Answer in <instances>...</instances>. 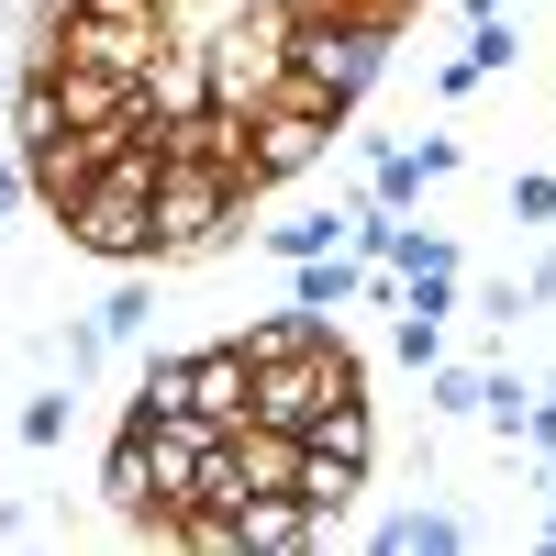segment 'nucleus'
<instances>
[{
    "label": "nucleus",
    "mask_w": 556,
    "mask_h": 556,
    "mask_svg": "<svg viewBox=\"0 0 556 556\" xmlns=\"http://www.w3.org/2000/svg\"><path fill=\"white\" fill-rule=\"evenodd\" d=\"M323 245H345V212H301V223H267V256L290 267V256H323Z\"/></svg>",
    "instance_id": "nucleus-13"
},
{
    "label": "nucleus",
    "mask_w": 556,
    "mask_h": 556,
    "mask_svg": "<svg viewBox=\"0 0 556 556\" xmlns=\"http://www.w3.org/2000/svg\"><path fill=\"white\" fill-rule=\"evenodd\" d=\"M201 78H212L223 112H256L267 89L290 78V12H278V0H245V12L201 45Z\"/></svg>",
    "instance_id": "nucleus-4"
},
{
    "label": "nucleus",
    "mask_w": 556,
    "mask_h": 556,
    "mask_svg": "<svg viewBox=\"0 0 556 556\" xmlns=\"http://www.w3.org/2000/svg\"><path fill=\"white\" fill-rule=\"evenodd\" d=\"M545 545H556V501H545Z\"/></svg>",
    "instance_id": "nucleus-23"
},
{
    "label": "nucleus",
    "mask_w": 556,
    "mask_h": 556,
    "mask_svg": "<svg viewBox=\"0 0 556 556\" xmlns=\"http://www.w3.org/2000/svg\"><path fill=\"white\" fill-rule=\"evenodd\" d=\"M56 235L78 256H101V267H156V201L123 190V178H89V190L56 212Z\"/></svg>",
    "instance_id": "nucleus-5"
},
{
    "label": "nucleus",
    "mask_w": 556,
    "mask_h": 556,
    "mask_svg": "<svg viewBox=\"0 0 556 556\" xmlns=\"http://www.w3.org/2000/svg\"><path fill=\"white\" fill-rule=\"evenodd\" d=\"M334 523L312 513V501H290V490H256L245 513H235V545H267V556H290V545H323Z\"/></svg>",
    "instance_id": "nucleus-8"
},
{
    "label": "nucleus",
    "mask_w": 556,
    "mask_h": 556,
    "mask_svg": "<svg viewBox=\"0 0 556 556\" xmlns=\"http://www.w3.org/2000/svg\"><path fill=\"white\" fill-rule=\"evenodd\" d=\"M424 190H434V178H424V156H412V146H390V156H379V190H367V201H390V212H412Z\"/></svg>",
    "instance_id": "nucleus-15"
},
{
    "label": "nucleus",
    "mask_w": 556,
    "mask_h": 556,
    "mask_svg": "<svg viewBox=\"0 0 556 556\" xmlns=\"http://www.w3.org/2000/svg\"><path fill=\"white\" fill-rule=\"evenodd\" d=\"M379 67H390V34H367V23H301V12H290V78L323 89L334 112H356Z\"/></svg>",
    "instance_id": "nucleus-6"
},
{
    "label": "nucleus",
    "mask_w": 556,
    "mask_h": 556,
    "mask_svg": "<svg viewBox=\"0 0 556 556\" xmlns=\"http://www.w3.org/2000/svg\"><path fill=\"white\" fill-rule=\"evenodd\" d=\"M146 312H156V290H146V267H123V290H112L101 312H89V323H101V345H134V334H146Z\"/></svg>",
    "instance_id": "nucleus-12"
},
{
    "label": "nucleus",
    "mask_w": 556,
    "mask_h": 556,
    "mask_svg": "<svg viewBox=\"0 0 556 556\" xmlns=\"http://www.w3.org/2000/svg\"><path fill=\"white\" fill-rule=\"evenodd\" d=\"M356 490H367V468H356V456H334V445H312V434H301V468H290V501H312L323 523H345V513H356Z\"/></svg>",
    "instance_id": "nucleus-9"
},
{
    "label": "nucleus",
    "mask_w": 556,
    "mask_h": 556,
    "mask_svg": "<svg viewBox=\"0 0 556 556\" xmlns=\"http://www.w3.org/2000/svg\"><path fill=\"white\" fill-rule=\"evenodd\" d=\"M412 156H424V178H456V167H468V146H456V134H424Z\"/></svg>",
    "instance_id": "nucleus-19"
},
{
    "label": "nucleus",
    "mask_w": 556,
    "mask_h": 556,
    "mask_svg": "<svg viewBox=\"0 0 556 556\" xmlns=\"http://www.w3.org/2000/svg\"><path fill=\"white\" fill-rule=\"evenodd\" d=\"M67 412H78L67 390H34V401H23V445H34V456H56V445H67Z\"/></svg>",
    "instance_id": "nucleus-17"
},
{
    "label": "nucleus",
    "mask_w": 556,
    "mask_h": 556,
    "mask_svg": "<svg viewBox=\"0 0 556 556\" xmlns=\"http://www.w3.org/2000/svg\"><path fill=\"white\" fill-rule=\"evenodd\" d=\"M424 379H434V412H445V424H468V412L490 401V367H445V356H434Z\"/></svg>",
    "instance_id": "nucleus-14"
},
{
    "label": "nucleus",
    "mask_w": 556,
    "mask_h": 556,
    "mask_svg": "<svg viewBox=\"0 0 556 556\" xmlns=\"http://www.w3.org/2000/svg\"><path fill=\"white\" fill-rule=\"evenodd\" d=\"M513 56H523V45H513V23H501V12H490V23H468V67H479V78H501Z\"/></svg>",
    "instance_id": "nucleus-18"
},
{
    "label": "nucleus",
    "mask_w": 556,
    "mask_h": 556,
    "mask_svg": "<svg viewBox=\"0 0 556 556\" xmlns=\"http://www.w3.org/2000/svg\"><path fill=\"white\" fill-rule=\"evenodd\" d=\"M513 212L523 223H556V178H513Z\"/></svg>",
    "instance_id": "nucleus-20"
},
{
    "label": "nucleus",
    "mask_w": 556,
    "mask_h": 556,
    "mask_svg": "<svg viewBox=\"0 0 556 556\" xmlns=\"http://www.w3.org/2000/svg\"><path fill=\"white\" fill-rule=\"evenodd\" d=\"M379 545L390 556H445V545H468V523H456V513H390Z\"/></svg>",
    "instance_id": "nucleus-11"
},
{
    "label": "nucleus",
    "mask_w": 556,
    "mask_h": 556,
    "mask_svg": "<svg viewBox=\"0 0 556 556\" xmlns=\"http://www.w3.org/2000/svg\"><path fill=\"white\" fill-rule=\"evenodd\" d=\"M367 290V256H345V245H323V256H290V301L301 312H345Z\"/></svg>",
    "instance_id": "nucleus-10"
},
{
    "label": "nucleus",
    "mask_w": 556,
    "mask_h": 556,
    "mask_svg": "<svg viewBox=\"0 0 556 556\" xmlns=\"http://www.w3.org/2000/svg\"><path fill=\"white\" fill-rule=\"evenodd\" d=\"M534 301H556V267H545V278H534Z\"/></svg>",
    "instance_id": "nucleus-22"
},
{
    "label": "nucleus",
    "mask_w": 556,
    "mask_h": 556,
    "mask_svg": "<svg viewBox=\"0 0 556 556\" xmlns=\"http://www.w3.org/2000/svg\"><path fill=\"white\" fill-rule=\"evenodd\" d=\"M267 190L245 178V156H201V146H167V178H156V267H190V256H223L245 235V212Z\"/></svg>",
    "instance_id": "nucleus-2"
},
{
    "label": "nucleus",
    "mask_w": 556,
    "mask_h": 556,
    "mask_svg": "<svg viewBox=\"0 0 556 556\" xmlns=\"http://www.w3.org/2000/svg\"><path fill=\"white\" fill-rule=\"evenodd\" d=\"M212 445H223V424H190V412H146L134 401L123 412V434H112V468H101V501L134 523V534H156L178 501L201 490V468H212Z\"/></svg>",
    "instance_id": "nucleus-1"
},
{
    "label": "nucleus",
    "mask_w": 556,
    "mask_h": 556,
    "mask_svg": "<svg viewBox=\"0 0 556 556\" xmlns=\"http://www.w3.org/2000/svg\"><path fill=\"white\" fill-rule=\"evenodd\" d=\"M178 412H190V424H245V345L178 356Z\"/></svg>",
    "instance_id": "nucleus-7"
},
{
    "label": "nucleus",
    "mask_w": 556,
    "mask_h": 556,
    "mask_svg": "<svg viewBox=\"0 0 556 556\" xmlns=\"http://www.w3.org/2000/svg\"><path fill=\"white\" fill-rule=\"evenodd\" d=\"M390 356H401V367H434V356H445V323L401 301V323H390Z\"/></svg>",
    "instance_id": "nucleus-16"
},
{
    "label": "nucleus",
    "mask_w": 556,
    "mask_h": 556,
    "mask_svg": "<svg viewBox=\"0 0 556 556\" xmlns=\"http://www.w3.org/2000/svg\"><path fill=\"white\" fill-rule=\"evenodd\" d=\"M456 12H468V23H490V12H501V0H456Z\"/></svg>",
    "instance_id": "nucleus-21"
},
{
    "label": "nucleus",
    "mask_w": 556,
    "mask_h": 556,
    "mask_svg": "<svg viewBox=\"0 0 556 556\" xmlns=\"http://www.w3.org/2000/svg\"><path fill=\"white\" fill-rule=\"evenodd\" d=\"M334 134H345V112L323 101V89L278 78L267 101L245 112V178H256V190H290V178H312L323 156H334Z\"/></svg>",
    "instance_id": "nucleus-3"
}]
</instances>
